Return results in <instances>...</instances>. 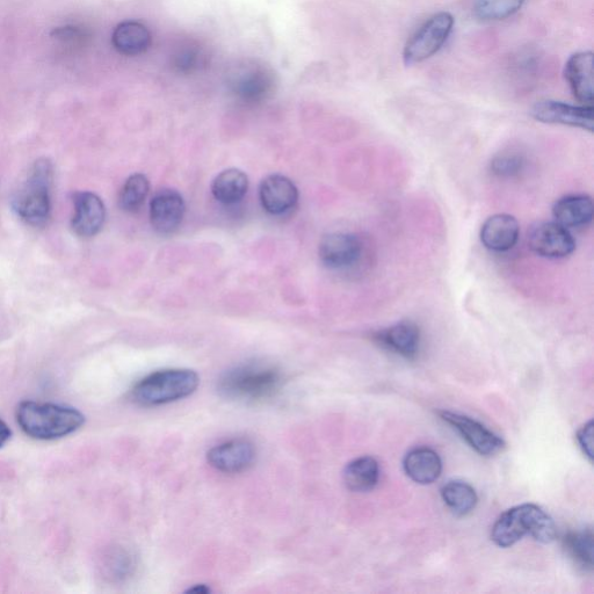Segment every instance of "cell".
Returning <instances> with one entry per match:
<instances>
[{
    "label": "cell",
    "mask_w": 594,
    "mask_h": 594,
    "mask_svg": "<svg viewBox=\"0 0 594 594\" xmlns=\"http://www.w3.org/2000/svg\"><path fill=\"white\" fill-rule=\"evenodd\" d=\"M556 525L552 517L538 505L523 504L512 507L498 518L491 531V540L501 548L516 545L525 536L535 541L552 543L556 539Z\"/></svg>",
    "instance_id": "obj_1"
},
{
    "label": "cell",
    "mask_w": 594,
    "mask_h": 594,
    "mask_svg": "<svg viewBox=\"0 0 594 594\" xmlns=\"http://www.w3.org/2000/svg\"><path fill=\"white\" fill-rule=\"evenodd\" d=\"M17 420L27 436L38 440H55L69 436L85 423L77 409L52 403L27 401L19 405Z\"/></svg>",
    "instance_id": "obj_2"
},
{
    "label": "cell",
    "mask_w": 594,
    "mask_h": 594,
    "mask_svg": "<svg viewBox=\"0 0 594 594\" xmlns=\"http://www.w3.org/2000/svg\"><path fill=\"white\" fill-rule=\"evenodd\" d=\"M284 385V376L273 366L249 364L229 369L224 373L217 389L233 401L258 402L277 395Z\"/></svg>",
    "instance_id": "obj_3"
},
{
    "label": "cell",
    "mask_w": 594,
    "mask_h": 594,
    "mask_svg": "<svg viewBox=\"0 0 594 594\" xmlns=\"http://www.w3.org/2000/svg\"><path fill=\"white\" fill-rule=\"evenodd\" d=\"M54 166L47 158L34 163L28 177L13 198V208L21 220L33 227L45 226L52 213Z\"/></svg>",
    "instance_id": "obj_4"
},
{
    "label": "cell",
    "mask_w": 594,
    "mask_h": 594,
    "mask_svg": "<svg viewBox=\"0 0 594 594\" xmlns=\"http://www.w3.org/2000/svg\"><path fill=\"white\" fill-rule=\"evenodd\" d=\"M199 383V375L191 369H164L137 382L132 400L141 407H159L191 396Z\"/></svg>",
    "instance_id": "obj_5"
},
{
    "label": "cell",
    "mask_w": 594,
    "mask_h": 594,
    "mask_svg": "<svg viewBox=\"0 0 594 594\" xmlns=\"http://www.w3.org/2000/svg\"><path fill=\"white\" fill-rule=\"evenodd\" d=\"M228 88L245 104H260L275 90V75L270 67L257 61L238 62L228 72Z\"/></svg>",
    "instance_id": "obj_6"
},
{
    "label": "cell",
    "mask_w": 594,
    "mask_h": 594,
    "mask_svg": "<svg viewBox=\"0 0 594 594\" xmlns=\"http://www.w3.org/2000/svg\"><path fill=\"white\" fill-rule=\"evenodd\" d=\"M455 20L451 13L439 12L418 28L408 40L403 50L405 65L422 63L431 59L445 46L454 28Z\"/></svg>",
    "instance_id": "obj_7"
},
{
    "label": "cell",
    "mask_w": 594,
    "mask_h": 594,
    "mask_svg": "<svg viewBox=\"0 0 594 594\" xmlns=\"http://www.w3.org/2000/svg\"><path fill=\"white\" fill-rule=\"evenodd\" d=\"M438 415L452 426L476 453L490 458L504 451L505 441L477 420L445 410L439 411Z\"/></svg>",
    "instance_id": "obj_8"
},
{
    "label": "cell",
    "mask_w": 594,
    "mask_h": 594,
    "mask_svg": "<svg viewBox=\"0 0 594 594\" xmlns=\"http://www.w3.org/2000/svg\"><path fill=\"white\" fill-rule=\"evenodd\" d=\"M528 246L541 257L561 259L576 249L574 237L567 228L557 222H540L528 231Z\"/></svg>",
    "instance_id": "obj_9"
},
{
    "label": "cell",
    "mask_w": 594,
    "mask_h": 594,
    "mask_svg": "<svg viewBox=\"0 0 594 594\" xmlns=\"http://www.w3.org/2000/svg\"><path fill=\"white\" fill-rule=\"evenodd\" d=\"M532 117L548 125H562L593 132V107L575 106L561 101L541 100L532 108Z\"/></svg>",
    "instance_id": "obj_10"
},
{
    "label": "cell",
    "mask_w": 594,
    "mask_h": 594,
    "mask_svg": "<svg viewBox=\"0 0 594 594\" xmlns=\"http://www.w3.org/2000/svg\"><path fill=\"white\" fill-rule=\"evenodd\" d=\"M257 458L255 445L250 440L233 439L210 449L209 465L221 473H243L253 466Z\"/></svg>",
    "instance_id": "obj_11"
},
{
    "label": "cell",
    "mask_w": 594,
    "mask_h": 594,
    "mask_svg": "<svg viewBox=\"0 0 594 594\" xmlns=\"http://www.w3.org/2000/svg\"><path fill=\"white\" fill-rule=\"evenodd\" d=\"M186 205L184 198L175 190L159 191L150 202V222L158 234L168 236L179 229L184 220Z\"/></svg>",
    "instance_id": "obj_12"
},
{
    "label": "cell",
    "mask_w": 594,
    "mask_h": 594,
    "mask_svg": "<svg viewBox=\"0 0 594 594\" xmlns=\"http://www.w3.org/2000/svg\"><path fill=\"white\" fill-rule=\"evenodd\" d=\"M376 344L402 358L416 359L422 343V333L418 325L411 321H402L391 327L375 332Z\"/></svg>",
    "instance_id": "obj_13"
},
{
    "label": "cell",
    "mask_w": 594,
    "mask_h": 594,
    "mask_svg": "<svg viewBox=\"0 0 594 594\" xmlns=\"http://www.w3.org/2000/svg\"><path fill=\"white\" fill-rule=\"evenodd\" d=\"M362 244L358 236L333 233L320 244V259L331 270H343L356 264L361 256Z\"/></svg>",
    "instance_id": "obj_14"
},
{
    "label": "cell",
    "mask_w": 594,
    "mask_h": 594,
    "mask_svg": "<svg viewBox=\"0 0 594 594\" xmlns=\"http://www.w3.org/2000/svg\"><path fill=\"white\" fill-rule=\"evenodd\" d=\"M259 198L267 213L281 215L295 207L299 200V191L291 179L272 175L265 178L260 185Z\"/></svg>",
    "instance_id": "obj_15"
},
{
    "label": "cell",
    "mask_w": 594,
    "mask_h": 594,
    "mask_svg": "<svg viewBox=\"0 0 594 594\" xmlns=\"http://www.w3.org/2000/svg\"><path fill=\"white\" fill-rule=\"evenodd\" d=\"M106 220L103 200L91 192L77 193L72 228L81 237H93L100 233Z\"/></svg>",
    "instance_id": "obj_16"
},
{
    "label": "cell",
    "mask_w": 594,
    "mask_h": 594,
    "mask_svg": "<svg viewBox=\"0 0 594 594\" xmlns=\"http://www.w3.org/2000/svg\"><path fill=\"white\" fill-rule=\"evenodd\" d=\"M520 236V226L516 217L509 214H496L489 217L481 228V242L490 251L506 252L516 246Z\"/></svg>",
    "instance_id": "obj_17"
},
{
    "label": "cell",
    "mask_w": 594,
    "mask_h": 594,
    "mask_svg": "<svg viewBox=\"0 0 594 594\" xmlns=\"http://www.w3.org/2000/svg\"><path fill=\"white\" fill-rule=\"evenodd\" d=\"M564 77L579 103L593 107V53L581 52L570 56L565 64Z\"/></svg>",
    "instance_id": "obj_18"
},
{
    "label": "cell",
    "mask_w": 594,
    "mask_h": 594,
    "mask_svg": "<svg viewBox=\"0 0 594 594\" xmlns=\"http://www.w3.org/2000/svg\"><path fill=\"white\" fill-rule=\"evenodd\" d=\"M592 198L586 194H572L555 202L553 215L555 222L564 228H582L593 220Z\"/></svg>",
    "instance_id": "obj_19"
},
{
    "label": "cell",
    "mask_w": 594,
    "mask_h": 594,
    "mask_svg": "<svg viewBox=\"0 0 594 594\" xmlns=\"http://www.w3.org/2000/svg\"><path fill=\"white\" fill-rule=\"evenodd\" d=\"M403 468L410 480L427 485L438 480L443 472V461L433 449L419 447L405 455Z\"/></svg>",
    "instance_id": "obj_20"
},
{
    "label": "cell",
    "mask_w": 594,
    "mask_h": 594,
    "mask_svg": "<svg viewBox=\"0 0 594 594\" xmlns=\"http://www.w3.org/2000/svg\"><path fill=\"white\" fill-rule=\"evenodd\" d=\"M112 42L120 54L137 56L147 52L151 45V33L137 21H123L115 27Z\"/></svg>",
    "instance_id": "obj_21"
},
{
    "label": "cell",
    "mask_w": 594,
    "mask_h": 594,
    "mask_svg": "<svg viewBox=\"0 0 594 594\" xmlns=\"http://www.w3.org/2000/svg\"><path fill=\"white\" fill-rule=\"evenodd\" d=\"M170 64L178 74H197L209 65V53L200 42L192 39L183 40L172 49Z\"/></svg>",
    "instance_id": "obj_22"
},
{
    "label": "cell",
    "mask_w": 594,
    "mask_h": 594,
    "mask_svg": "<svg viewBox=\"0 0 594 594\" xmlns=\"http://www.w3.org/2000/svg\"><path fill=\"white\" fill-rule=\"evenodd\" d=\"M380 478V466L372 456H361L353 460L344 470L346 487L353 492L373 490Z\"/></svg>",
    "instance_id": "obj_23"
},
{
    "label": "cell",
    "mask_w": 594,
    "mask_h": 594,
    "mask_svg": "<svg viewBox=\"0 0 594 594\" xmlns=\"http://www.w3.org/2000/svg\"><path fill=\"white\" fill-rule=\"evenodd\" d=\"M249 190V177L242 170L229 169L220 173L212 184L214 198L223 205L242 201Z\"/></svg>",
    "instance_id": "obj_24"
},
{
    "label": "cell",
    "mask_w": 594,
    "mask_h": 594,
    "mask_svg": "<svg viewBox=\"0 0 594 594\" xmlns=\"http://www.w3.org/2000/svg\"><path fill=\"white\" fill-rule=\"evenodd\" d=\"M441 497L455 516L465 517L472 513L478 497L472 485L462 481H449L441 488Z\"/></svg>",
    "instance_id": "obj_25"
},
{
    "label": "cell",
    "mask_w": 594,
    "mask_h": 594,
    "mask_svg": "<svg viewBox=\"0 0 594 594\" xmlns=\"http://www.w3.org/2000/svg\"><path fill=\"white\" fill-rule=\"evenodd\" d=\"M563 546L570 559L584 571L593 569V532L591 528L564 536Z\"/></svg>",
    "instance_id": "obj_26"
},
{
    "label": "cell",
    "mask_w": 594,
    "mask_h": 594,
    "mask_svg": "<svg viewBox=\"0 0 594 594\" xmlns=\"http://www.w3.org/2000/svg\"><path fill=\"white\" fill-rule=\"evenodd\" d=\"M150 190L149 180L142 173L130 176L123 185L119 197V205L127 213H134L143 205Z\"/></svg>",
    "instance_id": "obj_27"
},
{
    "label": "cell",
    "mask_w": 594,
    "mask_h": 594,
    "mask_svg": "<svg viewBox=\"0 0 594 594\" xmlns=\"http://www.w3.org/2000/svg\"><path fill=\"white\" fill-rule=\"evenodd\" d=\"M525 0H476L475 16L482 21H501L516 14Z\"/></svg>",
    "instance_id": "obj_28"
},
{
    "label": "cell",
    "mask_w": 594,
    "mask_h": 594,
    "mask_svg": "<svg viewBox=\"0 0 594 594\" xmlns=\"http://www.w3.org/2000/svg\"><path fill=\"white\" fill-rule=\"evenodd\" d=\"M526 159L518 151H503L492 159L491 172L499 178H513L525 169Z\"/></svg>",
    "instance_id": "obj_29"
},
{
    "label": "cell",
    "mask_w": 594,
    "mask_h": 594,
    "mask_svg": "<svg viewBox=\"0 0 594 594\" xmlns=\"http://www.w3.org/2000/svg\"><path fill=\"white\" fill-rule=\"evenodd\" d=\"M107 565L113 578L125 579L134 574L136 559L128 550L121 548L112 553Z\"/></svg>",
    "instance_id": "obj_30"
},
{
    "label": "cell",
    "mask_w": 594,
    "mask_h": 594,
    "mask_svg": "<svg viewBox=\"0 0 594 594\" xmlns=\"http://www.w3.org/2000/svg\"><path fill=\"white\" fill-rule=\"evenodd\" d=\"M53 38L59 41L65 47H79L83 46L89 40V33L84 31L81 27L64 26L56 28Z\"/></svg>",
    "instance_id": "obj_31"
},
{
    "label": "cell",
    "mask_w": 594,
    "mask_h": 594,
    "mask_svg": "<svg viewBox=\"0 0 594 594\" xmlns=\"http://www.w3.org/2000/svg\"><path fill=\"white\" fill-rule=\"evenodd\" d=\"M577 441L586 458L593 460V420L585 424L577 433Z\"/></svg>",
    "instance_id": "obj_32"
},
{
    "label": "cell",
    "mask_w": 594,
    "mask_h": 594,
    "mask_svg": "<svg viewBox=\"0 0 594 594\" xmlns=\"http://www.w3.org/2000/svg\"><path fill=\"white\" fill-rule=\"evenodd\" d=\"M11 433L10 427L7 426L3 419H0V447H3L10 440Z\"/></svg>",
    "instance_id": "obj_33"
},
{
    "label": "cell",
    "mask_w": 594,
    "mask_h": 594,
    "mask_svg": "<svg viewBox=\"0 0 594 594\" xmlns=\"http://www.w3.org/2000/svg\"><path fill=\"white\" fill-rule=\"evenodd\" d=\"M188 592L205 594L209 593L210 589L207 588L206 585H195L194 588L188 590Z\"/></svg>",
    "instance_id": "obj_34"
}]
</instances>
